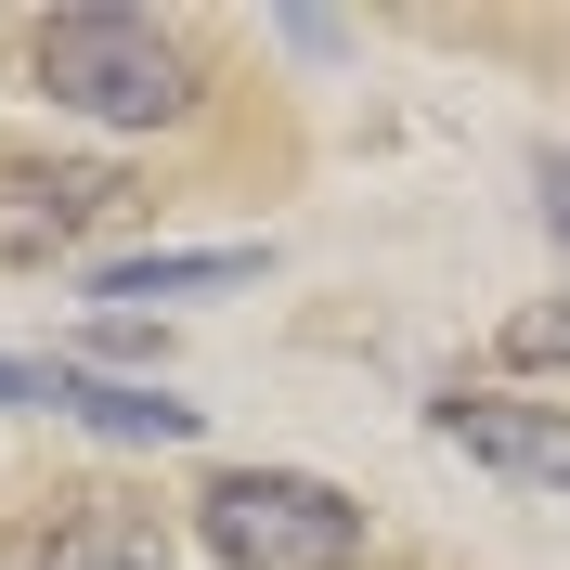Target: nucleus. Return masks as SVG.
I'll use <instances>...</instances> for the list:
<instances>
[{"mask_svg":"<svg viewBox=\"0 0 570 570\" xmlns=\"http://www.w3.org/2000/svg\"><path fill=\"white\" fill-rule=\"evenodd\" d=\"M27 78L52 91V117H91V130H181L208 105V52L169 13H39Z\"/></svg>","mask_w":570,"mask_h":570,"instance_id":"obj_1","label":"nucleus"},{"mask_svg":"<svg viewBox=\"0 0 570 570\" xmlns=\"http://www.w3.org/2000/svg\"><path fill=\"white\" fill-rule=\"evenodd\" d=\"M195 544L220 570H363V505L312 466H220L195 493Z\"/></svg>","mask_w":570,"mask_h":570,"instance_id":"obj_2","label":"nucleus"},{"mask_svg":"<svg viewBox=\"0 0 570 570\" xmlns=\"http://www.w3.org/2000/svg\"><path fill=\"white\" fill-rule=\"evenodd\" d=\"M505 363H570V298H532V312H505Z\"/></svg>","mask_w":570,"mask_h":570,"instance_id":"obj_8","label":"nucleus"},{"mask_svg":"<svg viewBox=\"0 0 570 570\" xmlns=\"http://www.w3.org/2000/svg\"><path fill=\"white\" fill-rule=\"evenodd\" d=\"M544 234L570 247V156H544Z\"/></svg>","mask_w":570,"mask_h":570,"instance_id":"obj_10","label":"nucleus"},{"mask_svg":"<svg viewBox=\"0 0 570 570\" xmlns=\"http://www.w3.org/2000/svg\"><path fill=\"white\" fill-rule=\"evenodd\" d=\"M52 415H78L91 441H142V454L195 441V402H169L156 376H91V363H52Z\"/></svg>","mask_w":570,"mask_h":570,"instance_id":"obj_6","label":"nucleus"},{"mask_svg":"<svg viewBox=\"0 0 570 570\" xmlns=\"http://www.w3.org/2000/svg\"><path fill=\"white\" fill-rule=\"evenodd\" d=\"M181 532L169 505L117 493V480H78V493H39L13 532H0V570H169Z\"/></svg>","mask_w":570,"mask_h":570,"instance_id":"obj_3","label":"nucleus"},{"mask_svg":"<svg viewBox=\"0 0 570 570\" xmlns=\"http://www.w3.org/2000/svg\"><path fill=\"white\" fill-rule=\"evenodd\" d=\"M0 415H52V363H0Z\"/></svg>","mask_w":570,"mask_h":570,"instance_id":"obj_9","label":"nucleus"},{"mask_svg":"<svg viewBox=\"0 0 570 570\" xmlns=\"http://www.w3.org/2000/svg\"><path fill=\"white\" fill-rule=\"evenodd\" d=\"M130 208L117 169H78V156H0V259H66L91 220Z\"/></svg>","mask_w":570,"mask_h":570,"instance_id":"obj_5","label":"nucleus"},{"mask_svg":"<svg viewBox=\"0 0 570 570\" xmlns=\"http://www.w3.org/2000/svg\"><path fill=\"white\" fill-rule=\"evenodd\" d=\"M259 285V247H142V259H91V298H220Z\"/></svg>","mask_w":570,"mask_h":570,"instance_id":"obj_7","label":"nucleus"},{"mask_svg":"<svg viewBox=\"0 0 570 570\" xmlns=\"http://www.w3.org/2000/svg\"><path fill=\"white\" fill-rule=\"evenodd\" d=\"M428 428L454 441L466 466H493L519 493H570V402H519V390H441Z\"/></svg>","mask_w":570,"mask_h":570,"instance_id":"obj_4","label":"nucleus"}]
</instances>
